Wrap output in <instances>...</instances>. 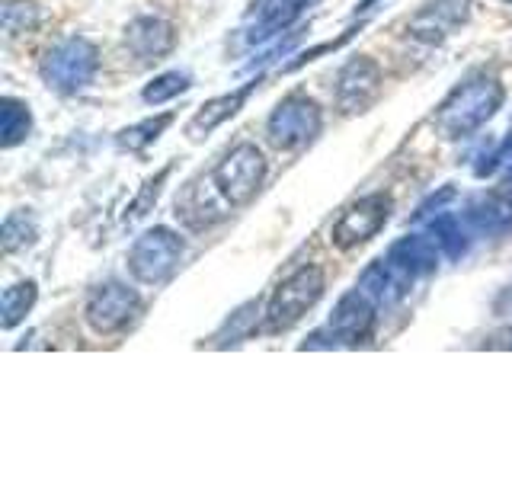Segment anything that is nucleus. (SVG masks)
Returning <instances> with one entry per match:
<instances>
[{
    "instance_id": "1",
    "label": "nucleus",
    "mask_w": 512,
    "mask_h": 480,
    "mask_svg": "<svg viewBox=\"0 0 512 480\" xmlns=\"http://www.w3.org/2000/svg\"><path fill=\"white\" fill-rule=\"evenodd\" d=\"M503 96V84L493 74H474L445 96V103L432 116V125L448 141L468 138L493 119V112L503 106Z\"/></svg>"
},
{
    "instance_id": "2",
    "label": "nucleus",
    "mask_w": 512,
    "mask_h": 480,
    "mask_svg": "<svg viewBox=\"0 0 512 480\" xmlns=\"http://www.w3.org/2000/svg\"><path fill=\"white\" fill-rule=\"evenodd\" d=\"M39 71H42V80L55 93L71 96L84 90L96 77V71H100V52H96V45L84 36L58 39L45 52Z\"/></svg>"
},
{
    "instance_id": "3",
    "label": "nucleus",
    "mask_w": 512,
    "mask_h": 480,
    "mask_svg": "<svg viewBox=\"0 0 512 480\" xmlns=\"http://www.w3.org/2000/svg\"><path fill=\"white\" fill-rule=\"evenodd\" d=\"M320 295H324V269L314 263L295 269L292 276L272 292L266 304V314H263L266 333H282L288 327H295L320 301Z\"/></svg>"
},
{
    "instance_id": "4",
    "label": "nucleus",
    "mask_w": 512,
    "mask_h": 480,
    "mask_svg": "<svg viewBox=\"0 0 512 480\" xmlns=\"http://www.w3.org/2000/svg\"><path fill=\"white\" fill-rule=\"evenodd\" d=\"M263 180H266V157L253 141L234 144L212 170V183L218 186V192L231 208L250 205L256 199V192H260Z\"/></svg>"
},
{
    "instance_id": "5",
    "label": "nucleus",
    "mask_w": 512,
    "mask_h": 480,
    "mask_svg": "<svg viewBox=\"0 0 512 480\" xmlns=\"http://www.w3.org/2000/svg\"><path fill=\"white\" fill-rule=\"evenodd\" d=\"M320 128H324L320 106L304 93L285 96L266 119V135L272 141V148H279V151L304 148V144H311L320 135Z\"/></svg>"
},
{
    "instance_id": "6",
    "label": "nucleus",
    "mask_w": 512,
    "mask_h": 480,
    "mask_svg": "<svg viewBox=\"0 0 512 480\" xmlns=\"http://www.w3.org/2000/svg\"><path fill=\"white\" fill-rule=\"evenodd\" d=\"M183 253L186 244L180 234H173L170 228H151L128 250V272L144 285H160L176 272Z\"/></svg>"
},
{
    "instance_id": "7",
    "label": "nucleus",
    "mask_w": 512,
    "mask_h": 480,
    "mask_svg": "<svg viewBox=\"0 0 512 480\" xmlns=\"http://www.w3.org/2000/svg\"><path fill=\"white\" fill-rule=\"evenodd\" d=\"M138 311H141V295L135 288H128L116 279L96 285L87 298V308H84L87 324L103 336L125 330L138 317Z\"/></svg>"
},
{
    "instance_id": "8",
    "label": "nucleus",
    "mask_w": 512,
    "mask_h": 480,
    "mask_svg": "<svg viewBox=\"0 0 512 480\" xmlns=\"http://www.w3.org/2000/svg\"><path fill=\"white\" fill-rule=\"evenodd\" d=\"M388 218H391V196L372 192V196H362L359 202H352L346 212L336 218L330 240L340 250L368 244L372 237H378V231L388 224Z\"/></svg>"
},
{
    "instance_id": "9",
    "label": "nucleus",
    "mask_w": 512,
    "mask_h": 480,
    "mask_svg": "<svg viewBox=\"0 0 512 480\" xmlns=\"http://www.w3.org/2000/svg\"><path fill=\"white\" fill-rule=\"evenodd\" d=\"M336 109L343 116H356L365 112L381 96V68L372 58H352L343 64V71L336 74Z\"/></svg>"
},
{
    "instance_id": "10",
    "label": "nucleus",
    "mask_w": 512,
    "mask_h": 480,
    "mask_svg": "<svg viewBox=\"0 0 512 480\" xmlns=\"http://www.w3.org/2000/svg\"><path fill=\"white\" fill-rule=\"evenodd\" d=\"M372 324H375V298L362 292V288H352L333 308L324 333L333 336L330 346H356L372 333Z\"/></svg>"
},
{
    "instance_id": "11",
    "label": "nucleus",
    "mask_w": 512,
    "mask_h": 480,
    "mask_svg": "<svg viewBox=\"0 0 512 480\" xmlns=\"http://www.w3.org/2000/svg\"><path fill=\"white\" fill-rule=\"evenodd\" d=\"M311 4L314 0H253L240 32H244V39L250 45L269 42L272 36H279L282 29L292 26Z\"/></svg>"
},
{
    "instance_id": "12",
    "label": "nucleus",
    "mask_w": 512,
    "mask_h": 480,
    "mask_svg": "<svg viewBox=\"0 0 512 480\" xmlns=\"http://www.w3.org/2000/svg\"><path fill=\"white\" fill-rule=\"evenodd\" d=\"M468 13H471V0H432V4H426L413 16L407 29L413 39L436 45L452 36V32L468 20Z\"/></svg>"
},
{
    "instance_id": "13",
    "label": "nucleus",
    "mask_w": 512,
    "mask_h": 480,
    "mask_svg": "<svg viewBox=\"0 0 512 480\" xmlns=\"http://www.w3.org/2000/svg\"><path fill=\"white\" fill-rule=\"evenodd\" d=\"M125 45L141 64H151L173 52L176 29L173 23L160 20V16H138V20H132L125 29Z\"/></svg>"
},
{
    "instance_id": "14",
    "label": "nucleus",
    "mask_w": 512,
    "mask_h": 480,
    "mask_svg": "<svg viewBox=\"0 0 512 480\" xmlns=\"http://www.w3.org/2000/svg\"><path fill=\"white\" fill-rule=\"evenodd\" d=\"M224 205H228V202H224V196L218 192L215 183H212V189H205L202 183H189L183 196L176 199L173 215L180 218L186 228L202 231V228H212L215 221H221L224 215H228V212H224Z\"/></svg>"
},
{
    "instance_id": "15",
    "label": "nucleus",
    "mask_w": 512,
    "mask_h": 480,
    "mask_svg": "<svg viewBox=\"0 0 512 480\" xmlns=\"http://www.w3.org/2000/svg\"><path fill=\"white\" fill-rule=\"evenodd\" d=\"M256 84L260 80H250V84H244L240 90H234V93H224V96H218V100H212V103H205L196 116H192V122L186 125V135L192 138V141H202L205 135H212L218 125H224L228 119H234L240 109H244V103H247V96L256 90Z\"/></svg>"
},
{
    "instance_id": "16",
    "label": "nucleus",
    "mask_w": 512,
    "mask_h": 480,
    "mask_svg": "<svg viewBox=\"0 0 512 480\" xmlns=\"http://www.w3.org/2000/svg\"><path fill=\"white\" fill-rule=\"evenodd\" d=\"M388 260L410 279H420L439 266V244L436 237H404L388 250Z\"/></svg>"
},
{
    "instance_id": "17",
    "label": "nucleus",
    "mask_w": 512,
    "mask_h": 480,
    "mask_svg": "<svg viewBox=\"0 0 512 480\" xmlns=\"http://www.w3.org/2000/svg\"><path fill=\"white\" fill-rule=\"evenodd\" d=\"M173 122V112H164V116H154V119H144L132 128H122V132L116 135V144L122 151H144V148H151V144L167 132Z\"/></svg>"
},
{
    "instance_id": "18",
    "label": "nucleus",
    "mask_w": 512,
    "mask_h": 480,
    "mask_svg": "<svg viewBox=\"0 0 512 480\" xmlns=\"http://www.w3.org/2000/svg\"><path fill=\"white\" fill-rule=\"evenodd\" d=\"M32 132V116H29V106L13 100L7 96L4 100V109H0V141H4V148H16L20 141H26Z\"/></svg>"
},
{
    "instance_id": "19",
    "label": "nucleus",
    "mask_w": 512,
    "mask_h": 480,
    "mask_svg": "<svg viewBox=\"0 0 512 480\" xmlns=\"http://www.w3.org/2000/svg\"><path fill=\"white\" fill-rule=\"evenodd\" d=\"M0 237H4V250L7 253L32 247V244H36V237H39V221H36V215H32L29 208L10 212L7 221H4V231H0Z\"/></svg>"
},
{
    "instance_id": "20",
    "label": "nucleus",
    "mask_w": 512,
    "mask_h": 480,
    "mask_svg": "<svg viewBox=\"0 0 512 480\" xmlns=\"http://www.w3.org/2000/svg\"><path fill=\"white\" fill-rule=\"evenodd\" d=\"M36 282L32 279H26V282H16V285H10L7 292H4V298H0V320H4V327L7 330H13L20 320L32 311V304H36Z\"/></svg>"
},
{
    "instance_id": "21",
    "label": "nucleus",
    "mask_w": 512,
    "mask_h": 480,
    "mask_svg": "<svg viewBox=\"0 0 512 480\" xmlns=\"http://www.w3.org/2000/svg\"><path fill=\"white\" fill-rule=\"evenodd\" d=\"M192 87V77L186 71H167V74H160L154 77L148 87H144V103H151V106H160V103H170L176 100V96H183L186 90Z\"/></svg>"
},
{
    "instance_id": "22",
    "label": "nucleus",
    "mask_w": 512,
    "mask_h": 480,
    "mask_svg": "<svg viewBox=\"0 0 512 480\" xmlns=\"http://www.w3.org/2000/svg\"><path fill=\"white\" fill-rule=\"evenodd\" d=\"M39 23V10L29 4V0H13V4L4 7V32L7 36H23V32H32Z\"/></svg>"
},
{
    "instance_id": "23",
    "label": "nucleus",
    "mask_w": 512,
    "mask_h": 480,
    "mask_svg": "<svg viewBox=\"0 0 512 480\" xmlns=\"http://www.w3.org/2000/svg\"><path fill=\"white\" fill-rule=\"evenodd\" d=\"M432 234H436V244L448 253V256H461L464 253V234H461V221L455 215H439L432 221Z\"/></svg>"
},
{
    "instance_id": "24",
    "label": "nucleus",
    "mask_w": 512,
    "mask_h": 480,
    "mask_svg": "<svg viewBox=\"0 0 512 480\" xmlns=\"http://www.w3.org/2000/svg\"><path fill=\"white\" fill-rule=\"evenodd\" d=\"M167 176H170V167H164V170H160V173L154 176V180L144 183L141 196L135 199V205H132V215H128V218H141L144 212H148V205H151V202H157V196H160V186H164Z\"/></svg>"
},
{
    "instance_id": "25",
    "label": "nucleus",
    "mask_w": 512,
    "mask_h": 480,
    "mask_svg": "<svg viewBox=\"0 0 512 480\" xmlns=\"http://www.w3.org/2000/svg\"><path fill=\"white\" fill-rule=\"evenodd\" d=\"M509 151H512V128H509V138H506V141L500 144V151H496V157H493V160H500V157H506Z\"/></svg>"
},
{
    "instance_id": "26",
    "label": "nucleus",
    "mask_w": 512,
    "mask_h": 480,
    "mask_svg": "<svg viewBox=\"0 0 512 480\" xmlns=\"http://www.w3.org/2000/svg\"><path fill=\"white\" fill-rule=\"evenodd\" d=\"M503 4H512V0H503Z\"/></svg>"
}]
</instances>
